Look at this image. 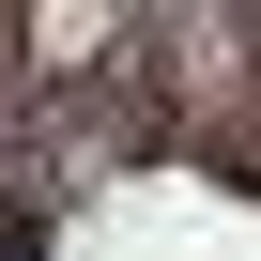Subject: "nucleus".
Segmentation results:
<instances>
[{
	"label": "nucleus",
	"instance_id": "obj_1",
	"mask_svg": "<svg viewBox=\"0 0 261 261\" xmlns=\"http://www.w3.org/2000/svg\"><path fill=\"white\" fill-rule=\"evenodd\" d=\"M0 261H62L46 246V200H0Z\"/></svg>",
	"mask_w": 261,
	"mask_h": 261
}]
</instances>
